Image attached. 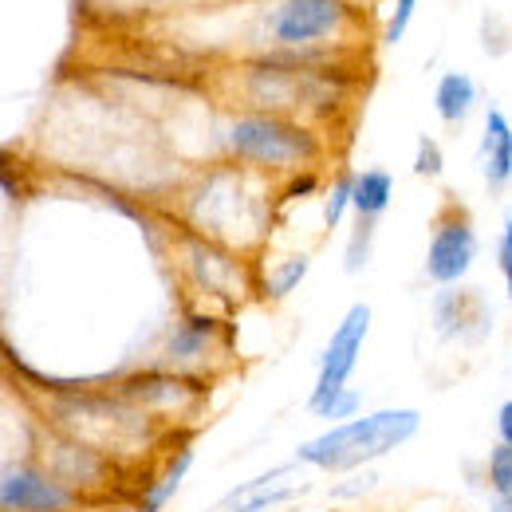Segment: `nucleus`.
I'll return each mask as SVG.
<instances>
[{"instance_id": "nucleus-13", "label": "nucleus", "mask_w": 512, "mask_h": 512, "mask_svg": "<svg viewBox=\"0 0 512 512\" xmlns=\"http://www.w3.org/2000/svg\"><path fill=\"white\" fill-rule=\"evenodd\" d=\"M190 469H193V449H178V453L166 461V469H162L154 481H146L138 512H166V505H170V501L178 497V489L186 485Z\"/></svg>"}, {"instance_id": "nucleus-23", "label": "nucleus", "mask_w": 512, "mask_h": 512, "mask_svg": "<svg viewBox=\"0 0 512 512\" xmlns=\"http://www.w3.org/2000/svg\"><path fill=\"white\" fill-rule=\"evenodd\" d=\"M497 268H501L505 280H512V221H505L501 241H497Z\"/></svg>"}, {"instance_id": "nucleus-7", "label": "nucleus", "mask_w": 512, "mask_h": 512, "mask_svg": "<svg viewBox=\"0 0 512 512\" xmlns=\"http://www.w3.org/2000/svg\"><path fill=\"white\" fill-rule=\"evenodd\" d=\"M477 229L469 221V213L461 209H449L446 217L434 225V237H430V249H426V276L434 284H457L465 280V272L473 268L477 260Z\"/></svg>"}, {"instance_id": "nucleus-8", "label": "nucleus", "mask_w": 512, "mask_h": 512, "mask_svg": "<svg viewBox=\"0 0 512 512\" xmlns=\"http://www.w3.org/2000/svg\"><path fill=\"white\" fill-rule=\"evenodd\" d=\"M0 512H79V497L44 469L20 465L0 477Z\"/></svg>"}, {"instance_id": "nucleus-1", "label": "nucleus", "mask_w": 512, "mask_h": 512, "mask_svg": "<svg viewBox=\"0 0 512 512\" xmlns=\"http://www.w3.org/2000/svg\"><path fill=\"white\" fill-rule=\"evenodd\" d=\"M422 430V414L410 406L398 410H371L359 418H347L331 430H323L316 438H308L296 449L300 465H312L323 473H359L371 461H379L398 446L414 442Z\"/></svg>"}, {"instance_id": "nucleus-5", "label": "nucleus", "mask_w": 512, "mask_h": 512, "mask_svg": "<svg viewBox=\"0 0 512 512\" xmlns=\"http://www.w3.org/2000/svg\"><path fill=\"white\" fill-rule=\"evenodd\" d=\"M371 308L367 304H351L347 316L339 320V327L331 331L327 347L320 351V367H316V386H312V398H308V410L323 406L331 394H339L343 386H351V375L359 367V355H363V343L371 335Z\"/></svg>"}, {"instance_id": "nucleus-12", "label": "nucleus", "mask_w": 512, "mask_h": 512, "mask_svg": "<svg viewBox=\"0 0 512 512\" xmlns=\"http://www.w3.org/2000/svg\"><path fill=\"white\" fill-rule=\"evenodd\" d=\"M390 197H394V178L386 170H363V174H351V209L359 221H379L386 209H390Z\"/></svg>"}, {"instance_id": "nucleus-11", "label": "nucleus", "mask_w": 512, "mask_h": 512, "mask_svg": "<svg viewBox=\"0 0 512 512\" xmlns=\"http://www.w3.org/2000/svg\"><path fill=\"white\" fill-rule=\"evenodd\" d=\"M481 154H485V182H489V190L509 186L512 127H509V115H505L501 107H489V111H485V142H481Z\"/></svg>"}, {"instance_id": "nucleus-2", "label": "nucleus", "mask_w": 512, "mask_h": 512, "mask_svg": "<svg viewBox=\"0 0 512 512\" xmlns=\"http://www.w3.org/2000/svg\"><path fill=\"white\" fill-rule=\"evenodd\" d=\"M229 150L260 170H296L312 166L320 158V138L316 130L292 119H276V115H245L229 130Z\"/></svg>"}, {"instance_id": "nucleus-17", "label": "nucleus", "mask_w": 512, "mask_h": 512, "mask_svg": "<svg viewBox=\"0 0 512 512\" xmlns=\"http://www.w3.org/2000/svg\"><path fill=\"white\" fill-rule=\"evenodd\" d=\"M308 272H312V256H288L284 264H276V268L268 272V280H264V296H268V300H288V296L304 284Z\"/></svg>"}, {"instance_id": "nucleus-24", "label": "nucleus", "mask_w": 512, "mask_h": 512, "mask_svg": "<svg viewBox=\"0 0 512 512\" xmlns=\"http://www.w3.org/2000/svg\"><path fill=\"white\" fill-rule=\"evenodd\" d=\"M497 442H501V446H512V402H501V406H497Z\"/></svg>"}, {"instance_id": "nucleus-18", "label": "nucleus", "mask_w": 512, "mask_h": 512, "mask_svg": "<svg viewBox=\"0 0 512 512\" xmlns=\"http://www.w3.org/2000/svg\"><path fill=\"white\" fill-rule=\"evenodd\" d=\"M312 414L323 418V422H335V426H339V422H347V418H359V414H363V394H359L355 386H343L339 394H331V398H327L323 406H316Z\"/></svg>"}, {"instance_id": "nucleus-4", "label": "nucleus", "mask_w": 512, "mask_h": 512, "mask_svg": "<svg viewBox=\"0 0 512 512\" xmlns=\"http://www.w3.org/2000/svg\"><path fill=\"white\" fill-rule=\"evenodd\" d=\"M237 201H249L245 174L221 170V174L205 178L201 190L193 193V205H190L193 221H197L209 237H217V241H225V245H241L245 237H260L264 221L237 213Z\"/></svg>"}, {"instance_id": "nucleus-3", "label": "nucleus", "mask_w": 512, "mask_h": 512, "mask_svg": "<svg viewBox=\"0 0 512 512\" xmlns=\"http://www.w3.org/2000/svg\"><path fill=\"white\" fill-rule=\"evenodd\" d=\"M249 99L264 115L288 119L296 111H331L339 103L335 87L316 71H296V67H253L249 71Z\"/></svg>"}, {"instance_id": "nucleus-6", "label": "nucleus", "mask_w": 512, "mask_h": 512, "mask_svg": "<svg viewBox=\"0 0 512 512\" xmlns=\"http://www.w3.org/2000/svg\"><path fill=\"white\" fill-rule=\"evenodd\" d=\"M347 24V0H280L268 16V36L280 48H308Z\"/></svg>"}, {"instance_id": "nucleus-16", "label": "nucleus", "mask_w": 512, "mask_h": 512, "mask_svg": "<svg viewBox=\"0 0 512 512\" xmlns=\"http://www.w3.org/2000/svg\"><path fill=\"white\" fill-rule=\"evenodd\" d=\"M213 331H217V320H209V316H190V320L170 335V359L190 363L197 355H205V347L213 343Z\"/></svg>"}, {"instance_id": "nucleus-19", "label": "nucleus", "mask_w": 512, "mask_h": 512, "mask_svg": "<svg viewBox=\"0 0 512 512\" xmlns=\"http://www.w3.org/2000/svg\"><path fill=\"white\" fill-rule=\"evenodd\" d=\"M371 253H375V225H371V221H359V225L351 229V241H347V253H343L347 272H351V276L363 272V268L371 264Z\"/></svg>"}, {"instance_id": "nucleus-21", "label": "nucleus", "mask_w": 512, "mask_h": 512, "mask_svg": "<svg viewBox=\"0 0 512 512\" xmlns=\"http://www.w3.org/2000/svg\"><path fill=\"white\" fill-rule=\"evenodd\" d=\"M446 170V154L434 138H418V154H414V174L418 178H442Z\"/></svg>"}, {"instance_id": "nucleus-15", "label": "nucleus", "mask_w": 512, "mask_h": 512, "mask_svg": "<svg viewBox=\"0 0 512 512\" xmlns=\"http://www.w3.org/2000/svg\"><path fill=\"white\" fill-rule=\"evenodd\" d=\"M485 481H489V509L512 512V446H493L485 461Z\"/></svg>"}, {"instance_id": "nucleus-9", "label": "nucleus", "mask_w": 512, "mask_h": 512, "mask_svg": "<svg viewBox=\"0 0 512 512\" xmlns=\"http://www.w3.org/2000/svg\"><path fill=\"white\" fill-rule=\"evenodd\" d=\"M300 469V461H284V465H276V469H268V473H260V477H249V481H241V485H233L221 501H213L205 512H268V509H280V505H288V501H296L304 489L300 485H288V477Z\"/></svg>"}, {"instance_id": "nucleus-22", "label": "nucleus", "mask_w": 512, "mask_h": 512, "mask_svg": "<svg viewBox=\"0 0 512 512\" xmlns=\"http://www.w3.org/2000/svg\"><path fill=\"white\" fill-rule=\"evenodd\" d=\"M414 8H418V0H398V4H394L390 24H386V44H398V40L406 36V28H410V20H414Z\"/></svg>"}, {"instance_id": "nucleus-20", "label": "nucleus", "mask_w": 512, "mask_h": 512, "mask_svg": "<svg viewBox=\"0 0 512 512\" xmlns=\"http://www.w3.org/2000/svg\"><path fill=\"white\" fill-rule=\"evenodd\" d=\"M347 209H351V174L335 178V186H331V193H327V201H323V225H327V229L343 225Z\"/></svg>"}, {"instance_id": "nucleus-10", "label": "nucleus", "mask_w": 512, "mask_h": 512, "mask_svg": "<svg viewBox=\"0 0 512 512\" xmlns=\"http://www.w3.org/2000/svg\"><path fill=\"white\" fill-rule=\"evenodd\" d=\"M434 320L442 327V335L453 339V335H469V327H477V339L489 331V308L481 304V296L477 292H457V288H449L438 296V304H434Z\"/></svg>"}, {"instance_id": "nucleus-25", "label": "nucleus", "mask_w": 512, "mask_h": 512, "mask_svg": "<svg viewBox=\"0 0 512 512\" xmlns=\"http://www.w3.org/2000/svg\"><path fill=\"white\" fill-rule=\"evenodd\" d=\"M8 162H12V154H4V150H0V190L16 193V190H20V182L8 174Z\"/></svg>"}, {"instance_id": "nucleus-14", "label": "nucleus", "mask_w": 512, "mask_h": 512, "mask_svg": "<svg viewBox=\"0 0 512 512\" xmlns=\"http://www.w3.org/2000/svg\"><path fill=\"white\" fill-rule=\"evenodd\" d=\"M434 107H438L442 123H465L473 115V107H477V83H473V75L446 71L438 79V87H434Z\"/></svg>"}]
</instances>
